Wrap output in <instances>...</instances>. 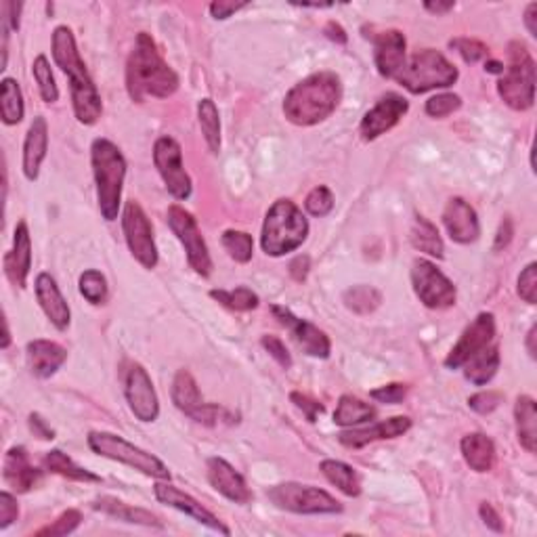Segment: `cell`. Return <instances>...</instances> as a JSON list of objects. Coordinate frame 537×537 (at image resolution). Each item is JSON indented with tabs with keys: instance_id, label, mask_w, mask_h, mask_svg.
I'll use <instances>...</instances> for the list:
<instances>
[{
	"instance_id": "1",
	"label": "cell",
	"mask_w": 537,
	"mask_h": 537,
	"mask_svg": "<svg viewBox=\"0 0 537 537\" xmlns=\"http://www.w3.org/2000/svg\"><path fill=\"white\" fill-rule=\"evenodd\" d=\"M179 88V76L160 55L158 46L147 32H141L134 40V49L126 61V91L133 101L147 97L168 99Z\"/></svg>"
},
{
	"instance_id": "2",
	"label": "cell",
	"mask_w": 537,
	"mask_h": 537,
	"mask_svg": "<svg viewBox=\"0 0 537 537\" xmlns=\"http://www.w3.org/2000/svg\"><path fill=\"white\" fill-rule=\"evenodd\" d=\"M53 59L61 67V72L70 78L72 105L80 124H94L101 118L104 104L101 94L88 74L83 57H80L76 38L67 25H59L53 32Z\"/></svg>"
},
{
	"instance_id": "3",
	"label": "cell",
	"mask_w": 537,
	"mask_h": 537,
	"mask_svg": "<svg viewBox=\"0 0 537 537\" xmlns=\"http://www.w3.org/2000/svg\"><path fill=\"white\" fill-rule=\"evenodd\" d=\"M343 85L334 72H317L301 80L283 99V114L296 126H315L336 112Z\"/></svg>"
},
{
	"instance_id": "4",
	"label": "cell",
	"mask_w": 537,
	"mask_h": 537,
	"mask_svg": "<svg viewBox=\"0 0 537 537\" xmlns=\"http://www.w3.org/2000/svg\"><path fill=\"white\" fill-rule=\"evenodd\" d=\"M91 164L101 216L112 223L118 219L122 187L126 179V160L112 141L94 139L91 145Z\"/></svg>"
},
{
	"instance_id": "5",
	"label": "cell",
	"mask_w": 537,
	"mask_h": 537,
	"mask_svg": "<svg viewBox=\"0 0 537 537\" xmlns=\"http://www.w3.org/2000/svg\"><path fill=\"white\" fill-rule=\"evenodd\" d=\"M309 221L292 200H277L263 223L261 246L267 256H285L307 242Z\"/></svg>"
},
{
	"instance_id": "6",
	"label": "cell",
	"mask_w": 537,
	"mask_h": 537,
	"mask_svg": "<svg viewBox=\"0 0 537 537\" xmlns=\"http://www.w3.org/2000/svg\"><path fill=\"white\" fill-rule=\"evenodd\" d=\"M508 59L510 64L498 83L500 97L510 110H532L535 104V61L532 53L519 40H512L508 45Z\"/></svg>"
},
{
	"instance_id": "7",
	"label": "cell",
	"mask_w": 537,
	"mask_h": 537,
	"mask_svg": "<svg viewBox=\"0 0 537 537\" xmlns=\"http://www.w3.org/2000/svg\"><path fill=\"white\" fill-rule=\"evenodd\" d=\"M458 67L445 59L443 53L434 49L418 51L395 76L397 83L412 94H423L434 88H447L458 80Z\"/></svg>"
},
{
	"instance_id": "8",
	"label": "cell",
	"mask_w": 537,
	"mask_h": 537,
	"mask_svg": "<svg viewBox=\"0 0 537 537\" xmlns=\"http://www.w3.org/2000/svg\"><path fill=\"white\" fill-rule=\"evenodd\" d=\"M88 447L97 453L104 455V458H110L120 462V464H126L145 474V477L158 479V481H170V471L168 466L155 455L147 453L141 447L128 443L126 439L118 437L114 433H104V431H94L88 434Z\"/></svg>"
},
{
	"instance_id": "9",
	"label": "cell",
	"mask_w": 537,
	"mask_h": 537,
	"mask_svg": "<svg viewBox=\"0 0 537 537\" xmlns=\"http://www.w3.org/2000/svg\"><path fill=\"white\" fill-rule=\"evenodd\" d=\"M267 498L280 510H288L294 514H338L343 512V504L323 489L301 482H282L267 492Z\"/></svg>"
},
{
	"instance_id": "10",
	"label": "cell",
	"mask_w": 537,
	"mask_h": 537,
	"mask_svg": "<svg viewBox=\"0 0 537 537\" xmlns=\"http://www.w3.org/2000/svg\"><path fill=\"white\" fill-rule=\"evenodd\" d=\"M166 221L168 227L173 229V234L176 235V240L185 248L187 263L192 264L195 273L202 277H208L213 273V258H210L208 246L206 242H204L198 223H195L192 213H187L179 204H173V206L168 208Z\"/></svg>"
},
{
	"instance_id": "11",
	"label": "cell",
	"mask_w": 537,
	"mask_h": 537,
	"mask_svg": "<svg viewBox=\"0 0 537 537\" xmlns=\"http://www.w3.org/2000/svg\"><path fill=\"white\" fill-rule=\"evenodd\" d=\"M412 283L413 292L420 298V303L428 309L441 311L450 309L455 304L458 292L450 277L441 273L437 264L426 261V258H418L412 264Z\"/></svg>"
},
{
	"instance_id": "12",
	"label": "cell",
	"mask_w": 537,
	"mask_h": 537,
	"mask_svg": "<svg viewBox=\"0 0 537 537\" xmlns=\"http://www.w3.org/2000/svg\"><path fill=\"white\" fill-rule=\"evenodd\" d=\"M122 231H124L128 250L143 267L149 271L158 267V248H155L152 223L139 202H126L124 213H122Z\"/></svg>"
},
{
	"instance_id": "13",
	"label": "cell",
	"mask_w": 537,
	"mask_h": 537,
	"mask_svg": "<svg viewBox=\"0 0 537 537\" xmlns=\"http://www.w3.org/2000/svg\"><path fill=\"white\" fill-rule=\"evenodd\" d=\"M154 164L164 181L168 194L174 200H187L192 195V176L183 166L181 145L173 137H160L154 145Z\"/></svg>"
},
{
	"instance_id": "14",
	"label": "cell",
	"mask_w": 537,
	"mask_h": 537,
	"mask_svg": "<svg viewBox=\"0 0 537 537\" xmlns=\"http://www.w3.org/2000/svg\"><path fill=\"white\" fill-rule=\"evenodd\" d=\"M173 401L179 410L189 416L195 423L204 426H214L221 416V407L214 403H206L202 399V393L198 389L192 373L187 370H179L173 380Z\"/></svg>"
},
{
	"instance_id": "15",
	"label": "cell",
	"mask_w": 537,
	"mask_h": 537,
	"mask_svg": "<svg viewBox=\"0 0 537 537\" xmlns=\"http://www.w3.org/2000/svg\"><path fill=\"white\" fill-rule=\"evenodd\" d=\"M124 395L128 401V407L134 413V418L141 423H154L160 416V401L158 393L154 389L152 378L145 372V368L139 363H133L126 370L124 376Z\"/></svg>"
},
{
	"instance_id": "16",
	"label": "cell",
	"mask_w": 537,
	"mask_h": 537,
	"mask_svg": "<svg viewBox=\"0 0 537 537\" xmlns=\"http://www.w3.org/2000/svg\"><path fill=\"white\" fill-rule=\"evenodd\" d=\"M495 338V317L492 313H479L477 319L462 332L458 343L453 344V349L445 359V368L458 370L464 365L472 355H477L479 351L485 349L493 343Z\"/></svg>"
},
{
	"instance_id": "17",
	"label": "cell",
	"mask_w": 537,
	"mask_h": 537,
	"mask_svg": "<svg viewBox=\"0 0 537 537\" xmlns=\"http://www.w3.org/2000/svg\"><path fill=\"white\" fill-rule=\"evenodd\" d=\"M271 313H273L277 322L292 332V338L296 340V344L301 346L307 355L317 357V359L330 357L332 344L323 330H319L317 325H313L311 322H307V319L296 317L290 309L280 307V304H273V307H271Z\"/></svg>"
},
{
	"instance_id": "18",
	"label": "cell",
	"mask_w": 537,
	"mask_h": 537,
	"mask_svg": "<svg viewBox=\"0 0 537 537\" xmlns=\"http://www.w3.org/2000/svg\"><path fill=\"white\" fill-rule=\"evenodd\" d=\"M410 110L405 97H401L397 93L384 94L370 112H365L362 124H359V133H362L363 141H373L383 137L384 133H389L393 126L399 124V120Z\"/></svg>"
},
{
	"instance_id": "19",
	"label": "cell",
	"mask_w": 537,
	"mask_h": 537,
	"mask_svg": "<svg viewBox=\"0 0 537 537\" xmlns=\"http://www.w3.org/2000/svg\"><path fill=\"white\" fill-rule=\"evenodd\" d=\"M154 493H155V498H158V502H162V504L179 510V512L187 514V516H192V519L198 521L200 525L213 529V532H219L223 535H231L229 527L223 525V521L219 519V516H214L208 508H204L198 500H194L189 493L181 492L179 487L170 485V482H155Z\"/></svg>"
},
{
	"instance_id": "20",
	"label": "cell",
	"mask_w": 537,
	"mask_h": 537,
	"mask_svg": "<svg viewBox=\"0 0 537 537\" xmlns=\"http://www.w3.org/2000/svg\"><path fill=\"white\" fill-rule=\"evenodd\" d=\"M373 61L378 74L384 78H395L405 65V36L399 30H384L372 36Z\"/></svg>"
},
{
	"instance_id": "21",
	"label": "cell",
	"mask_w": 537,
	"mask_h": 537,
	"mask_svg": "<svg viewBox=\"0 0 537 537\" xmlns=\"http://www.w3.org/2000/svg\"><path fill=\"white\" fill-rule=\"evenodd\" d=\"M443 225L455 244H472L481 235V223L471 204L462 198H452L443 210Z\"/></svg>"
},
{
	"instance_id": "22",
	"label": "cell",
	"mask_w": 537,
	"mask_h": 537,
	"mask_svg": "<svg viewBox=\"0 0 537 537\" xmlns=\"http://www.w3.org/2000/svg\"><path fill=\"white\" fill-rule=\"evenodd\" d=\"M412 428V420L407 416L389 418L384 423L365 426V428H353V431H344L338 434V441L349 450H362V447L376 443V441L386 439H397L401 434H405Z\"/></svg>"
},
{
	"instance_id": "23",
	"label": "cell",
	"mask_w": 537,
	"mask_h": 537,
	"mask_svg": "<svg viewBox=\"0 0 537 537\" xmlns=\"http://www.w3.org/2000/svg\"><path fill=\"white\" fill-rule=\"evenodd\" d=\"M208 481L216 492L225 495L227 500L235 502V504H248L253 500V492L246 485V479L223 458H210L206 462Z\"/></svg>"
},
{
	"instance_id": "24",
	"label": "cell",
	"mask_w": 537,
	"mask_h": 537,
	"mask_svg": "<svg viewBox=\"0 0 537 537\" xmlns=\"http://www.w3.org/2000/svg\"><path fill=\"white\" fill-rule=\"evenodd\" d=\"M3 477L13 492L30 493L32 489L38 485L43 474H40L38 468L30 462V455L25 452V447H11L5 455Z\"/></svg>"
},
{
	"instance_id": "25",
	"label": "cell",
	"mask_w": 537,
	"mask_h": 537,
	"mask_svg": "<svg viewBox=\"0 0 537 537\" xmlns=\"http://www.w3.org/2000/svg\"><path fill=\"white\" fill-rule=\"evenodd\" d=\"M30 269H32L30 229L25 225V221H19L15 227V235H13L11 253H6L5 256V273L13 283L19 285V288H25Z\"/></svg>"
},
{
	"instance_id": "26",
	"label": "cell",
	"mask_w": 537,
	"mask_h": 537,
	"mask_svg": "<svg viewBox=\"0 0 537 537\" xmlns=\"http://www.w3.org/2000/svg\"><path fill=\"white\" fill-rule=\"evenodd\" d=\"M34 290H36L40 309L51 319V323L61 332L67 330V325L72 322V313L64 294H61L57 282L49 273H40L36 277V283H34Z\"/></svg>"
},
{
	"instance_id": "27",
	"label": "cell",
	"mask_w": 537,
	"mask_h": 537,
	"mask_svg": "<svg viewBox=\"0 0 537 537\" xmlns=\"http://www.w3.org/2000/svg\"><path fill=\"white\" fill-rule=\"evenodd\" d=\"M49 152V126L43 115H36L24 141V174L28 181H36L40 166Z\"/></svg>"
},
{
	"instance_id": "28",
	"label": "cell",
	"mask_w": 537,
	"mask_h": 537,
	"mask_svg": "<svg viewBox=\"0 0 537 537\" xmlns=\"http://www.w3.org/2000/svg\"><path fill=\"white\" fill-rule=\"evenodd\" d=\"M25 355L34 376L51 378L65 363L67 351L53 340H32L25 346Z\"/></svg>"
},
{
	"instance_id": "29",
	"label": "cell",
	"mask_w": 537,
	"mask_h": 537,
	"mask_svg": "<svg viewBox=\"0 0 537 537\" xmlns=\"http://www.w3.org/2000/svg\"><path fill=\"white\" fill-rule=\"evenodd\" d=\"M462 455H464L466 464L474 472H489L495 464V445L493 441L482 433H471L462 439L460 443Z\"/></svg>"
},
{
	"instance_id": "30",
	"label": "cell",
	"mask_w": 537,
	"mask_h": 537,
	"mask_svg": "<svg viewBox=\"0 0 537 537\" xmlns=\"http://www.w3.org/2000/svg\"><path fill=\"white\" fill-rule=\"evenodd\" d=\"M514 420H516V437L525 452L535 453L537 450V405L535 399L529 395H521L514 403Z\"/></svg>"
},
{
	"instance_id": "31",
	"label": "cell",
	"mask_w": 537,
	"mask_h": 537,
	"mask_svg": "<svg viewBox=\"0 0 537 537\" xmlns=\"http://www.w3.org/2000/svg\"><path fill=\"white\" fill-rule=\"evenodd\" d=\"M468 383L474 386H485L493 380L500 370V349L498 344H489L485 349L472 355L468 362L462 365Z\"/></svg>"
},
{
	"instance_id": "32",
	"label": "cell",
	"mask_w": 537,
	"mask_h": 537,
	"mask_svg": "<svg viewBox=\"0 0 537 537\" xmlns=\"http://www.w3.org/2000/svg\"><path fill=\"white\" fill-rule=\"evenodd\" d=\"M94 510H101V512L107 516H114V519L133 522V525H143V527H162L160 519L155 514L149 512V510L128 506L124 502L115 498H101L94 502Z\"/></svg>"
},
{
	"instance_id": "33",
	"label": "cell",
	"mask_w": 537,
	"mask_h": 537,
	"mask_svg": "<svg viewBox=\"0 0 537 537\" xmlns=\"http://www.w3.org/2000/svg\"><path fill=\"white\" fill-rule=\"evenodd\" d=\"M319 471L325 479H328L332 485H336L340 492L349 498H357L362 493V479H359L357 471L349 464L340 460H323L319 464Z\"/></svg>"
},
{
	"instance_id": "34",
	"label": "cell",
	"mask_w": 537,
	"mask_h": 537,
	"mask_svg": "<svg viewBox=\"0 0 537 537\" xmlns=\"http://www.w3.org/2000/svg\"><path fill=\"white\" fill-rule=\"evenodd\" d=\"M410 242L413 248L428 256L433 258L445 256V246L439 235V229L434 227L431 221L424 219V216H416V219H413V227L410 231Z\"/></svg>"
},
{
	"instance_id": "35",
	"label": "cell",
	"mask_w": 537,
	"mask_h": 537,
	"mask_svg": "<svg viewBox=\"0 0 537 537\" xmlns=\"http://www.w3.org/2000/svg\"><path fill=\"white\" fill-rule=\"evenodd\" d=\"M373 418H376V407L373 405L365 403V401L353 395L340 397L334 412V424L349 428V426L370 423Z\"/></svg>"
},
{
	"instance_id": "36",
	"label": "cell",
	"mask_w": 537,
	"mask_h": 537,
	"mask_svg": "<svg viewBox=\"0 0 537 537\" xmlns=\"http://www.w3.org/2000/svg\"><path fill=\"white\" fill-rule=\"evenodd\" d=\"M45 466L49 468L51 472H55V474H59V477H64L67 481L101 482V477H97V474L91 472V471H86V468H83V466H78L76 462H74L72 458H67V455L59 450H53V452L46 453Z\"/></svg>"
},
{
	"instance_id": "37",
	"label": "cell",
	"mask_w": 537,
	"mask_h": 537,
	"mask_svg": "<svg viewBox=\"0 0 537 537\" xmlns=\"http://www.w3.org/2000/svg\"><path fill=\"white\" fill-rule=\"evenodd\" d=\"M198 120L204 141L213 154L221 152V118L213 99H202L198 104Z\"/></svg>"
},
{
	"instance_id": "38",
	"label": "cell",
	"mask_w": 537,
	"mask_h": 537,
	"mask_svg": "<svg viewBox=\"0 0 537 537\" xmlns=\"http://www.w3.org/2000/svg\"><path fill=\"white\" fill-rule=\"evenodd\" d=\"M0 118L6 126L19 124L24 120V94L17 80L3 78V101H0Z\"/></svg>"
},
{
	"instance_id": "39",
	"label": "cell",
	"mask_w": 537,
	"mask_h": 537,
	"mask_svg": "<svg viewBox=\"0 0 537 537\" xmlns=\"http://www.w3.org/2000/svg\"><path fill=\"white\" fill-rule=\"evenodd\" d=\"M380 303H383V294L372 285H355V288L344 292V304L359 315H368V313L376 311Z\"/></svg>"
},
{
	"instance_id": "40",
	"label": "cell",
	"mask_w": 537,
	"mask_h": 537,
	"mask_svg": "<svg viewBox=\"0 0 537 537\" xmlns=\"http://www.w3.org/2000/svg\"><path fill=\"white\" fill-rule=\"evenodd\" d=\"M223 248L227 250V254L234 258L235 263H250V258L254 254V242L253 235L246 234V231L237 229H227L221 237Z\"/></svg>"
},
{
	"instance_id": "41",
	"label": "cell",
	"mask_w": 537,
	"mask_h": 537,
	"mask_svg": "<svg viewBox=\"0 0 537 537\" xmlns=\"http://www.w3.org/2000/svg\"><path fill=\"white\" fill-rule=\"evenodd\" d=\"M32 74H34V80H36L43 101H46V104H55L59 99V88L55 85V76H53L51 64L49 59H46V55H38L34 59Z\"/></svg>"
},
{
	"instance_id": "42",
	"label": "cell",
	"mask_w": 537,
	"mask_h": 537,
	"mask_svg": "<svg viewBox=\"0 0 537 537\" xmlns=\"http://www.w3.org/2000/svg\"><path fill=\"white\" fill-rule=\"evenodd\" d=\"M210 296L231 311H253L258 307V296L250 288L210 290Z\"/></svg>"
},
{
	"instance_id": "43",
	"label": "cell",
	"mask_w": 537,
	"mask_h": 537,
	"mask_svg": "<svg viewBox=\"0 0 537 537\" xmlns=\"http://www.w3.org/2000/svg\"><path fill=\"white\" fill-rule=\"evenodd\" d=\"M80 294L91 304H104L107 301V282L97 269H88L80 275Z\"/></svg>"
},
{
	"instance_id": "44",
	"label": "cell",
	"mask_w": 537,
	"mask_h": 537,
	"mask_svg": "<svg viewBox=\"0 0 537 537\" xmlns=\"http://www.w3.org/2000/svg\"><path fill=\"white\" fill-rule=\"evenodd\" d=\"M80 522H83V514H80V510H65L64 514L59 516L57 521H53L51 525H46L43 529H38L36 537H61V535H70L76 532L80 527Z\"/></svg>"
},
{
	"instance_id": "45",
	"label": "cell",
	"mask_w": 537,
	"mask_h": 537,
	"mask_svg": "<svg viewBox=\"0 0 537 537\" xmlns=\"http://www.w3.org/2000/svg\"><path fill=\"white\" fill-rule=\"evenodd\" d=\"M304 208H307V213L311 216L330 214L332 208H334V194H332L325 185L311 189L307 200H304Z\"/></svg>"
},
{
	"instance_id": "46",
	"label": "cell",
	"mask_w": 537,
	"mask_h": 537,
	"mask_svg": "<svg viewBox=\"0 0 537 537\" xmlns=\"http://www.w3.org/2000/svg\"><path fill=\"white\" fill-rule=\"evenodd\" d=\"M462 105V99L458 94L453 93H441V94H434L426 101V114L431 115V118H445V115H450L453 112H458Z\"/></svg>"
},
{
	"instance_id": "47",
	"label": "cell",
	"mask_w": 537,
	"mask_h": 537,
	"mask_svg": "<svg viewBox=\"0 0 537 537\" xmlns=\"http://www.w3.org/2000/svg\"><path fill=\"white\" fill-rule=\"evenodd\" d=\"M450 46L460 53V57L466 61V64H477V61L485 59L489 55V49L481 40L474 38H452Z\"/></svg>"
},
{
	"instance_id": "48",
	"label": "cell",
	"mask_w": 537,
	"mask_h": 537,
	"mask_svg": "<svg viewBox=\"0 0 537 537\" xmlns=\"http://www.w3.org/2000/svg\"><path fill=\"white\" fill-rule=\"evenodd\" d=\"M516 292L522 301L529 304L537 303V263H529L525 269L521 271L519 282H516Z\"/></svg>"
},
{
	"instance_id": "49",
	"label": "cell",
	"mask_w": 537,
	"mask_h": 537,
	"mask_svg": "<svg viewBox=\"0 0 537 537\" xmlns=\"http://www.w3.org/2000/svg\"><path fill=\"white\" fill-rule=\"evenodd\" d=\"M502 393H495V391H482V393H477V395H472L471 399H468V407H471L472 412L477 413H492L493 410H498L500 403H502Z\"/></svg>"
},
{
	"instance_id": "50",
	"label": "cell",
	"mask_w": 537,
	"mask_h": 537,
	"mask_svg": "<svg viewBox=\"0 0 537 537\" xmlns=\"http://www.w3.org/2000/svg\"><path fill=\"white\" fill-rule=\"evenodd\" d=\"M405 395H407V386L405 384H399V383L380 386V389H373L370 393V397L373 401H378V403H386V405H397V403H401V401L405 399Z\"/></svg>"
},
{
	"instance_id": "51",
	"label": "cell",
	"mask_w": 537,
	"mask_h": 537,
	"mask_svg": "<svg viewBox=\"0 0 537 537\" xmlns=\"http://www.w3.org/2000/svg\"><path fill=\"white\" fill-rule=\"evenodd\" d=\"M261 344L264 346V351H267L269 355L273 357L275 362L282 365L283 370H290L292 368V357H290L288 349H285V344H283L282 338H277V336H263L261 338Z\"/></svg>"
},
{
	"instance_id": "52",
	"label": "cell",
	"mask_w": 537,
	"mask_h": 537,
	"mask_svg": "<svg viewBox=\"0 0 537 537\" xmlns=\"http://www.w3.org/2000/svg\"><path fill=\"white\" fill-rule=\"evenodd\" d=\"M290 401L298 407V410L304 412V416H307V420L311 424L317 423V416H319V413H323V410H325V407L319 403V401L311 399L307 395H301V393H292Z\"/></svg>"
},
{
	"instance_id": "53",
	"label": "cell",
	"mask_w": 537,
	"mask_h": 537,
	"mask_svg": "<svg viewBox=\"0 0 537 537\" xmlns=\"http://www.w3.org/2000/svg\"><path fill=\"white\" fill-rule=\"evenodd\" d=\"M17 514H19L17 500L13 498L9 492L0 493V529L11 527L13 522L17 521Z\"/></svg>"
},
{
	"instance_id": "54",
	"label": "cell",
	"mask_w": 537,
	"mask_h": 537,
	"mask_svg": "<svg viewBox=\"0 0 537 537\" xmlns=\"http://www.w3.org/2000/svg\"><path fill=\"white\" fill-rule=\"evenodd\" d=\"M479 514H481L482 522H485V525L492 529V532H498V533L504 532V521H502L498 510L489 504V502H482L481 508H479Z\"/></svg>"
},
{
	"instance_id": "55",
	"label": "cell",
	"mask_w": 537,
	"mask_h": 537,
	"mask_svg": "<svg viewBox=\"0 0 537 537\" xmlns=\"http://www.w3.org/2000/svg\"><path fill=\"white\" fill-rule=\"evenodd\" d=\"M248 3H225V0H219V3L210 5V15L214 19H227L234 15V13L246 9Z\"/></svg>"
},
{
	"instance_id": "56",
	"label": "cell",
	"mask_w": 537,
	"mask_h": 537,
	"mask_svg": "<svg viewBox=\"0 0 537 537\" xmlns=\"http://www.w3.org/2000/svg\"><path fill=\"white\" fill-rule=\"evenodd\" d=\"M30 428H32V433L40 439H45V441L55 439V431H53V428L46 424L43 418H40V413H30Z\"/></svg>"
},
{
	"instance_id": "57",
	"label": "cell",
	"mask_w": 537,
	"mask_h": 537,
	"mask_svg": "<svg viewBox=\"0 0 537 537\" xmlns=\"http://www.w3.org/2000/svg\"><path fill=\"white\" fill-rule=\"evenodd\" d=\"M309 273V256H296L294 261L290 263V275L294 277L296 282H304Z\"/></svg>"
},
{
	"instance_id": "58",
	"label": "cell",
	"mask_w": 537,
	"mask_h": 537,
	"mask_svg": "<svg viewBox=\"0 0 537 537\" xmlns=\"http://www.w3.org/2000/svg\"><path fill=\"white\" fill-rule=\"evenodd\" d=\"M510 240H512V221L506 219L502 223V227L498 231V235H495V244H493V250H502L506 248Z\"/></svg>"
},
{
	"instance_id": "59",
	"label": "cell",
	"mask_w": 537,
	"mask_h": 537,
	"mask_svg": "<svg viewBox=\"0 0 537 537\" xmlns=\"http://www.w3.org/2000/svg\"><path fill=\"white\" fill-rule=\"evenodd\" d=\"M525 25H527L529 34H532V36L535 38L537 36V5L535 3L527 5V9H525Z\"/></svg>"
},
{
	"instance_id": "60",
	"label": "cell",
	"mask_w": 537,
	"mask_h": 537,
	"mask_svg": "<svg viewBox=\"0 0 537 537\" xmlns=\"http://www.w3.org/2000/svg\"><path fill=\"white\" fill-rule=\"evenodd\" d=\"M325 34H328V38L330 40H334V43H338V45H344L346 43V34H344V30L340 28L338 24H334V22H330L328 25H325V30H323Z\"/></svg>"
},
{
	"instance_id": "61",
	"label": "cell",
	"mask_w": 537,
	"mask_h": 537,
	"mask_svg": "<svg viewBox=\"0 0 537 537\" xmlns=\"http://www.w3.org/2000/svg\"><path fill=\"white\" fill-rule=\"evenodd\" d=\"M455 6V3H424V9L434 15H445Z\"/></svg>"
},
{
	"instance_id": "62",
	"label": "cell",
	"mask_w": 537,
	"mask_h": 537,
	"mask_svg": "<svg viewBox=\"0 0 537 537\" xmlns=\"http://www.w3.org/2000/svg\"><path fill=\"white\" fill-rule=\"evenodd\" d=\"M535 334H537V328L533 325L532 330H529V334H527V351H529V355H532V359H535L537 357V349H535Z\"/></svg>"
},
{
	"instance_id": "63",
	"label": "cell",
	"mask_w": 537,
	"mask_h": 537,
	"mask_svg": "<svg viewBox=\"0 0 537 537\" xmlns=\"http://www.w3.org/2000/svg\"><path fill=\"white\" fill-rule=\"evenodd\" d=\"M485 70L489 74H504V64H500V61H487Z\"/></svg>"
},
{
	"instance_id": "64",
	"label": "cell",
	"mask_w": 537,
	"mask_h": 537,
	"mask_svg": "<svg viewBox=\"0 0 537 537\" xmlns=\"http://www.w3.org/2000/svg\"><path fill=\"white\" fill-rule=\"evenodd\" d=\"M3 325H5V340H3V349H9V344H11V332H9V322H6V317L3 319Z\"/></svg>"
}]
</instances>
